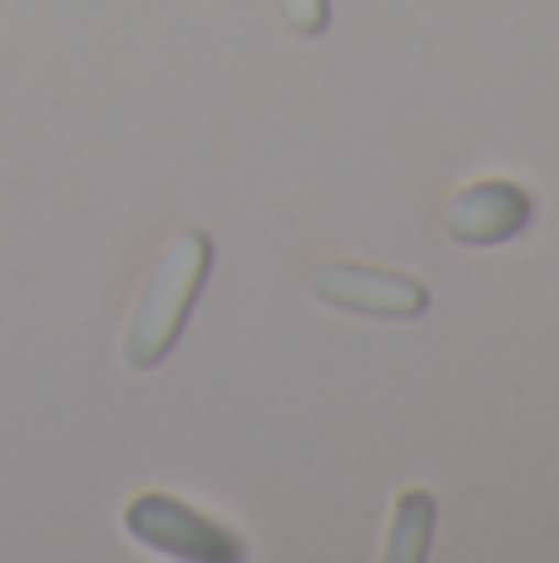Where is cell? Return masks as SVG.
<instances>
[{
    "instance_id": "cell-1",
    "label": "cell",
    "mask_w": 559,
    "mask_h": 563,
    "mask_svg": "<svg viewBox=\"0 0 559 563\" xmlns=\"http://www.w3.org/2000/svg\"><path fill=\"white\" fill-rule=\"evenodd\" d=\"M208 267H213V243L198 228H178L164 243L154 273H149L144 291L134 301V317L124 327V341H119V356L134 371H154L158 361L174 351L178 331H184L188 311H194L198 287L208 282Z\"/></svg>"
},
{
    "instance_id": "cell-6",
    "label": "cell",
    "mask_w": 559,
    "mask_h": 563,
    "mask_svg": "<svg viewBox=\"0 0 559 563\" xmlns=\"http://www.w3.org/2000/svg\"><path fill=\"white\" fill-rule=\"evenodd\" d=\"M273 10L293 35H322L332 25V5L327 0H273Z\"/></svg>"
},
{
    "instance_id": "cell-5",
    "label": "cell",
    "mask_w": 559,
    "mask_h": 563,
    "mask_svg": "<svg viewBox=\"0 0 559 563\" xmlns=\"http://www.w3.org/2000/svg\"><path fill=\"white\" fill-rule=\"evenodd\" d=\"M431 534H436L431 489H402L392 505V529H386V563H421L431 554Z\"/></svg>"
},
{
    "instance_id": "cell-4",
    "label": "cell",
    "mask_w": 559,
    "mask_h": 563,
    "mask_svg": "<svg viewBox=\"0 0 559 563\" xmlns=\"http://www.w3.org/2000/svg\"><path fill=\"white\" fill-rule=\"evenodd\" d=\"M530 194L511 178H475L446 203V233L465 247H501L530 228Z\"/></svg>"
},
{
    "instance_id": "cell-2",
    "label": "cell",
    "mask_w": 559,
    "mask_h": 563,
    "mask_svg": "<svg viewBox=\"0 0 559 563\" xmlns=\"http://www.w3.org/2000/svg\"><path fill=\"white\" fill-rule=\"evenodd\" d=\"M124 534L134 539L139 549L164 559H194V563H238L248 554V544L233 534L228 525L208 519L204 509L184 505L174 495H134L124 509Z\"/></svg>"
},
{
    "instance_id": "cell-3",
    "label": "cell",
    "mask_w": 559,
    "mask_h": 563,
    "mask_svg": "<svg viewBox=\"0 0 559 563\" xmlns=\"http://www.w3.org/2000/svg\"><path fill=\"white\" fill-rule=\"evenodd\" d=\"M322 307L337 311H357V317H386V321H416L431 307L426 282L406 277V273H386V267H362V263H322L307 277Z\"/></svg>"
}]
</instances>
